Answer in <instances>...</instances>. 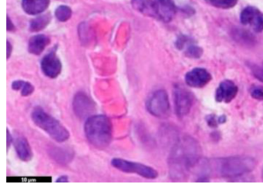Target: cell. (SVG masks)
<instances>
[{
	"mask_svg": "<svg viewBox=\"0 0 263 189\" xmlns=\"http://www.w3.org/2000/svg\"><path fill=\"white\" fill-rule=\"evenodd\" d=\"M198 143L190 138L177 143L170 157V174L175 181H184L189 174L195 173L201 158Z\"/></svg>",
	"mask_w": 263,
	"mask_h": 189,
	"instance_id": "6da1fadb",
	"label": "cell"
},
{
	"mask_svg": "<svg viewBox=\"0 0 263 189\" xmlns=\"http://www.w3.org/2000/svg\"><path fill=\"white\" fill-rule=\"evenodd\" d=\"M209 166L210 174L214 172L221 177L232 178L252 172L256 166V161L249 156H233L209 161Z\"/></svg>",
	"mask_w": 263,
	"mask_h": 189,
	"instance_id": "7a4b0ae2",
	"label": "cell"
},
{
	"mask_svg": "<svg viewBox=\"0 0 263 189\" xmlns=\"http://www.w3.org/2000/svg\"><path fill=\"white\" fill-rule=\"evenodd\" d=\"M84 131L92 145L97 148H105L112 140L111 121L104 115H92L86 121Z\"/></svg>",
	"mask_w": 263,
	"mask_h": 189,
	"instance_id": "3957f363",
	"label": "cell"
},
{
	"mask_svg": "<svg viewBox=\"0 0 263 189\" xmlns=\"http://www.w3.org/2000/svg\"><path fill=\"white\" fill-rule=\"evenodd\" d=\"M134 9L144 16L169 23L176 14L173 0H132Z\"/></svg>",
	"mask_w": 263,
	"mask_h": 189,
	"instance_id": "277c9868",
	"label": "cell"
},
{
	"mask_svg": "<svg viewBox=\"0 0 263 189\" xmlns=\"http://www.w3.org/2000/svg\"><path fill=\"white\" fill-rule=\"evenodd\" d=\"M32 119L36 126L47 132L55 141L64 142L70 138V133L58 120L46 113L41 107H35L32 112Z\"/></svg>",
	"mask_w": 263,
	"mask_h": 189,
	"instance_id": "5b68a950",
	"label": "cell"
},
{
	"mask_svg": "<svg viewBox=\"0 0 263 189\" xmlns=\"http://www.w3.org/2000/svg\"><path fill=\"white\" fill-rule=\"evenodd\" d=\"M147 111L159 118H165L170 115V102L165 90H158L154 92L146 103Z\"/></svg>",
	"mask_w": 263,
	"mask_h": 189,
	"instance_id": "8992f818",
	"label": "cell"
},
{
	"mask_svg": "<svg viewBox=\"0 0 263 189\" xmlns=\"http://www.w3.org/2000/svg\"><path fill=\"white\" fill-rule=\"evenodd\" d=\"M111 165L121 172L137 174L147 179H155L158 176V172L155 169L141 163L126 161L121 158H114L111 161Z\"/></svg>",
	"mask_w": 263,
	"mask_h": 189,
	"instance_id": "52a82bcc",
	"label": "cell"
},
{
	"mask_svg": "<svg viewBox=\"0 0 263 189\" xmlns=\"http://www.w3.org/2000/svg\"><path fill=\"white\" fill-rule=\"evenodd\" d=\"M73 108L75 115L81 118H88L95 113V102L84 92H79L73 98Z\"/></svg>",
	"mask_w": 263,
	"mask_h": 189,
	"instance_id": "ba28073f",
	"label": "cell"
},
{
	"mask_svg": "<svg viewBox=\"0 0 263 189\" xmlns=\"http://www.w3.org/2000/svg\"><path fill=\"white\" fill-rule=\"evenodd\" d=\"M240 21L245 26H249L254 31H263V13L256 7H247L241 11Z\"/></svg>",
	"mask_w": 263,
	"mask_h": 189,
	"instance_id": "9c48e42d",
	"label": "cell"
},
{
	"mask_svg": "<svg viewBox=\"0 0 263 189\" xmlns=\"http://www.w3.org/2000/svg\"><path fill=\"white\" fill-rule=\"evenodd\" d=\"M175 111L178 117L186 116L190 111L192 105V96L184 87L175 86L174 90Z\"/></svg>",
	"mask_w": 263,
	"mask_h": 189,
	"instance_id": "30bf717a",
	"label": "cell"
},
{
	"mask_svg": "<svg viewBox=\"0 0 263 189\" xmlns=\"http://www.w3.org/2000/svg\"><path fill=\"white\" fill-rule=\"evenodd\" d=\"M41 69L47 78L54 79L62 70V64L55 52H50L41 61Z\"/></svg>",
	"mask_w": 263,
	"mask_h": 189,
	"instance_id": "8fae6325",
	"label": "cell"
},
{
	"mask_svg": "<svg viewBox=\"0 0 263 189\" xmlns=\"http://www.w3.org/2000/svg\"><path fill=\"white\" fill-rule=\"evenodd\" d=\"M212 80L210 73L203 68H195L187 72L185 82L189 87L201 88L207 85Z\"/></svg>",
	"mask_w": 263,
	"mask_h": 189,
	"instance_id": "7c38bea8",
	"label": "cell"
},
{
	"mask_svg": "<svg viewBox=\"0 0 263 189\" xmlns=\"http://www.w3.org/2000/svg\"><path fill=\"white\" fill-rule=\"evenodd\" d=\"M238 93V87L235 83L226 80L222 81L218 86L215 93V99L219 103L231 102Z\"/></svg>",
	"mask_w": 263,
	"mask_h": 189,
	"instance_id": "4fadbf2b",
	"label": "cell"
},
{
	"mask_svg": "<svg viewBox=\"0 0 263 189\" xmlns=\"http://www.w3.org/2000/svg\"><path fill=\"white\" fill-rule=\"evenodd\" d=\"M176 47L179 50H184V54L189 58H199L202 55V49L194 44L192 39L186 36H181L178 38Z\"/></svg>",
	"mask_w": 263,
	"mask_h": 189,
	"instance_id": "5bb4252c",
	"label": "cell"
},
{
	"mask_svg": "<svg viewBox=\"0 0 263 189\" xmlns=\"http://www.w3.org/2000/svg\"><path fill=\"white\" fill-rule=\"evenodd\" d=\"M50 0H22V7L29 15H38L48 8Z\"/></svg>",
	"mask_w": 263,
	"mask_h": 189,
	"instance_id": "9a60e30c",
	"label": "cell"
},
{
	"mask_svg": "<svg viewBox=\"0 0 263 189\" xmlns=\"http://www.w3.org/2000/svg\"><path fill=\"white\" fill-rule=\"evenodd\" d=\"M50 42V38L45 35L40 34L33 36L29 41V52L33 55L41 54Z\"/></svg>",
	"mask_w": 263,
	"mask_h": 189,
	"instance_id": "2e32d148",
	"label": "cell"
},
{
	"mask_svg": "<svg viewBox=\"0 0 263 189\" xmlns=\"http://www.w3.org/2000/svg\"><path fill=\"white\" fill-rule=\"evenodd\" d=\"M15 149L18 157L22 161H29L33 158V152L27 140L24 137L16 138L14 142Z\"/></svg>",
	"mask_w": 263,
	"mask_h": 189,
	"instance_id": "e0dca14e",
	"label": "cell"
},
{
	"mask_svg": "<svg viewBox=\"0 0 263 189\" xmlns=\"http://www.w3.org/2000/svg\"><path fill=\"white\" fill-rule=\"evenodd\" d=\"M51 21V16L50 13L41 15L35 19L32 20L30 24V30L32 32H39L44 30L48 26Z\"/></svg>",
	"mask_w": 263,
	"mask_h": 189,
	"instance_id": "ac0fdd59",
	"label": "cell"
},
{
	"mask_svg": "<svg viewBox=\"0 0 263 189\" xmlns=\"http://www.w3.org/2000/svg\"><path fill=\"white\" fill-rule=\"evenodd\" d=\"M12 88L15 90H21L24 97H28L34 91V87L30 83L24 81H16L12 84Z\"/></svg>",
	"mask_w": 263,
	"mask_h": 189,
	"instance_id": "d6986e66",
	"label": "cell"
},
{
	"mask_svg": "<svg viewBox=\"0 0 263 189\" xmlns=\"http://www.w3.org/2000/svg\"><path fill=\"white\" fill-rule=\"evenodd\" d=\"M204 1L212 7L223 9V10L233 8L238 2V0H204Z\"/></svg>",
	"mask_w": 263,
	"mask_h": 189,
	"instance_id": "ffe728a7",
	"label": "cell"
},
{
	"mask_svg": "<svg viewBox=\"0 0 263 189\" xmlns=\"http://www.w3.org/2000/svg\"><path fill=\"white\" fill-rule=\"evenodd\" d=\"M55 16L61 22H66L71 18V9L67 6H60L55 11Z\"/></svg>",
	"mask_w": 263,
	"mask_h": 189,
	"instance_id": "44dd1931",
	"label": "cell"
},
{
	"mask_svg": "<svg viewBox=\"0 0 263 189\" xmlns=\"http://www.w3.org/2000/svg\"><path fill=\"white\" fill-rule=\"evenodd\" d=\"M250 68L254 76H255L258 81L263 82V68L255 65L251 66Z\"/></svg>",
	"mask_w": 263,
	"mask_h": 189,
	"instance_id": "7402d4cb",
	"label": "cell"
},
{
	"mask_svg": "<svg viewBox=\"0 0 263 189\" xmlns=\"http://www.w3.org/2000/svg\"><path fill=\"white\" fill-rule=\"evenodd\" d=\"M251 34L246 33V32L240 31L236 32L235 34V37L237 38V41H241L242 42L250 43L252 42V37Z\"/></svg>",
	"mask_w": 263,
	"mask_h": 189,
	"instance_id": "603a6c76",
	"label": "cell"
},
{
	"mask_svg": "<svg viewBox=\"0 0 263 189\" xmlns=\"http://www.w3.org/2000/svg\"><path fill=\"white\" fill-rule=\"evenodd\" d=\"M251 95L252 98L259 101L263 100V88L260 87H255L251 90Z\"/></svg>",
	"mask_w": 263,
	"mask_h": 189,
	"instance_id": "cb8c5ba5",
	"label": "cell"
},
{
	"mask_svg": "<svg viewBox=\"0 0 263 189\" xmlns=\"http://www.w3.org/2000/svg\"><path fill=\"white\" fill-rule=\"evenodd\" d=\"M7 30H8L9 32L13 31V30H15L14 25H13V22L10 21V17H9V16H7Z\"/></svg>",
	"mask_w": 263,
	"mask_h": 189,
	"instance_id": "d4e9b609",
	"label": "cell"
},
{
	"mask_svg": "<svg viewBox=\"0 0 263 189\" xmlns=\"http://www.w3.org/2000/svg\"><path fill=\"white\" fill-rule=\"evenodd\" d=\"M13 51V47L9 41H7V58H10Z\"/></svg>",
	"mask_w": 263,
	"mask_h": 189,
	"instance_id": "484cf974",
	"label": "cell"
},
{
	"mask_svg": "<svg viewBox=\"0 0 263 189\" xmlns=\"http://www.w3.org/2000/svg\"><path fill=\"white\" fill-rule=\"evenodd\" d=\"M57 181H58V182H67V181H69V178L68 177L64 175V176L60 177V178L57 180Z\"/></svg>",
	"mask_w": 263,
	"mask_h": 189,
	"instance_id": "4316f807",
	"label": "cell"
},
{
	"mask_svg": "<svg viewBox=\"0 0 263 189\" xmlns=\"http://www.w3.org/2000/svg\"><path fill=\"white\" fill-rule=\"evenodd\" d=\"M7 139H8V148L10 147V142H11V137H10V131H9V130H7Z\"/></svg>",
	"mask_w": 263,
	"mask_h": 189,
	"instance_id": "83f0119b",
	"label": "cell"
},
{
	"mask_svg": "<svg viewBox=\"0 0 263 189\" xmlns=\"http://www.w3.org/2000/svg\"><path fill=\"white\" fill-rule=\"evenodd\" d=\"M261 178H262V180H263V172H262V174H261Z\"/></svg>",
	"mask_w": 263,
	"mask_h": 189,
	"instance_id": "f1b7e54d",
	"label": "cell"
}]
</instances>
